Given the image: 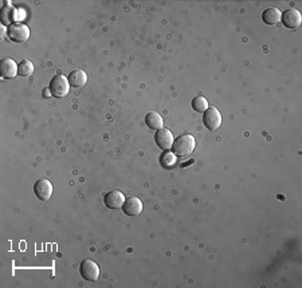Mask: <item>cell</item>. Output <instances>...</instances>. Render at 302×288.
<instances>
[{"mask_svg": "<svg viewBox=\"0 0 302 288\" xmlns=\"http://www.w3.org/2000/svg\"><path fill=\"white\" fill-rule=\"evenodd\" d=\"M195 146H196V140L192 134H181L180 137H177L173 141L172 150L176 157H188L194 153Z\"/></svg>", "mask_w": 302, "mask_h": 288, "instance_id": "obj_1", "label": "cell"}, {"mask_svg": "<svg viewBox=\"0 0 302 288\" xmlns=\"http://www.w3.org/2000/svg\"><path fill=\"white\" fill-rule=\"evenodd\" d=\"M70 83L65 75H55L50 82V94L55 98H65L69 94Z\"/></svg>", "mask_w": 302, "mask_h": 288, "instance_id": "obj_2", "label": "cell"}, {"mask_svg": "<svg viewBox=\"0 0 302 288\" xmlns=\"http://www.w3.org/2000/svg\"><path fill=\"white\" fill-rule=\"evenodd\" d=\"M30 28L26 26V24H22V23H15L12 26L7 27V35L8 38L12 40V42H16V43H23L26 42L30 38Z\"/></svg>", "mask_w": 302, "mask_h": 288, "instance_id": "obj_3", "label": "cell"}, {"mask_svg": "<svg viewBox=\"0 0 302 288\" xmlns=\"http://www.w3.org/2000/svg\"><path fill=\"white\" fill-rule=\"evenodd\" d=\"M281 22L286 28H292L296 30L298 27L301 26L302 23V16L301 12L296 8H289L281 13Z\"/></svg>", "mask_w": 302, "mask_h": 288, "instance_id": "obj_4", "label": "cell"}, {"mask_svg": "<svg viewBox=\"0 0 302 288\" xmlns=\"http://www.w3.org/2000/svg\"><path fill=\"white\" fill-rule=\"evenodd\" d=\"M79 274L85 280L89 282H97L99 278V267L98 264L93 260H83L79 266Z\"/></svg>", "mask_w": 302, "mask_h": 288, "instance_id": "obj_5", "label": "cell"}, {"mask_svg": "<svg viewBox=\"0 0 302 288\" xmlns=\"http://www.w3.org/2000/svg\"><path fill=\"white\" fill-rule=\"evenodd\" d=\"M204 126L211 132H215L222 125V114L216 108H208L203 116Z\"/></svg>", "mask_w": 302, "mask_h": 288, "instance_id": "obj_6", "label": "cell"}, {"mask_svg": "<svg viewBox=\"0 0 302 288\" xmlns=\"http://www.w3.org/2000/svg\"><path fill=\"white\" fill-rule=\"evenodd\" d=\"M34 193L40 201H47L52 196V184L46 178L38 180L34 184Z\"/></svg>", "mask_w": 302, "mask_h": 288, "instance_id": "obj_7", "label": "cell"}, {"mask_svg": "<svg viewBox=\"0 0 302 288\" xmlns=\"http://www.w3.org/2000/svg\"><path fill=\"white\" fill-rule=\"evenodd\" d=\"M173 134L171 133V130L168 129H160L157 130V133L155 134V142L156 145L163 149V150H169L173 146Z\"/></svg>", "mask_w": 302, "mask_h": 288, "instance_id": "obj_8", "label": "cell"}, {"mask_svg": "<svg viewBox=\"0 0 302 288\" xmlns=\"http://www.w3.org/2000/svg\"><path fill=\"white\" fill-rule=\"evenodd\" d=\"M125 196L122 192L120 190H110L108 193L105 194L104 201L105 205L109 208V209H120L124 205L125 202Z\"/></svg>", "mask_w": 302, "mask_h": 288, "instance_id": "obj_9", "label": "cell"}, {"mask_svg": "<svg viewBox=\"0 0 302 288\" xmlns=\"http://www.w3.org/2000/svg\"><path fill=\"white\" fill-rule=\"evenodd\" d=\"M122 211L128 216H138L143 212V202L137 197L126 198L122 205Z\"/></svg>", "mask_w": 302, "mask_h": 288, "instance_id": "obj_10", "label": "cell"}, {"mask_svg": "<svg viewBox=\"0 0 302 288\" xmlns=\"http://www.w3.org/2000/svg\"><path fill=\"white\" fill-rule=\"evenodd\" d=\"M17 66L16 62L11 58H5L1 60L0 63V74L4 79H12L17 74Z\"/></svg>", "mask_w": 302, "mask_h": 288, "instance_id": "obj_11", "label": "cell"}, {"mask_svg": "<svg viewBox=\"0 0 302 288\" xmlns=\"http://www.w3.org/2000/svg\"><path fill=\"white\" fill-rule=\"evenodd\" d=\"M67 79H69V83L70 86H74V87H82L86 85L87 82V74L83 71V70H74V71H71V73L69 74V77H67Z\"/></svg>", "mask_w": 302, "mask_h": 288, "instance_id": "obj_12", "label": "cell"}, {"mask_svg": "<svg viewBox=\"0 0 302 288\" xmlns=\"http://www.w3.org/2000/svg\"><path fill=\"white\" fill-rule=\"evenodd\" d=\"M262 20L269 26H276L281 22V11L276 7L265 9L264 13H262Z\"/></svg>", "mask_w": 302, "mask_h": 288, "instance_id": "obj_13", "label": "cell"}, {"mask_svg": "<svg viewBox=\"0 0 302 288\" xmlns=\"http://www.w3.org/2000/svg\"><path fill=\"white\" fill-rule=\"evenodd\" d=\"M145 124H147V126L149 128V129H153V130H160L164 128L163 117L156 112L148 113L147 117H145Z\"/></svg>", "mask_w": 302, "mask_h": 288, "instance_id": "obj_14", "label": "cell"}, {"mask_svg": "<svg viewBox=\"0 0 302 288\" xmlns=\"http://www.w3.org/2000/svg\"><path fill=\"white\" fill-rule=\"evenodd\" d=\"M15 11L16 8H13V7H4V8L1 9V22L5 26H12V22H15Z\"/></svg>", "mask_w": 302, "mask_h": 288, "instance_id": "obj_15", "label": "cell"}, {"mask_svg": "<svg viewBox=\"0 0 302 288\" xmlns=\"http://www.w3.org/2000/svg\"><path fill=\"white\" fill-rule=\"evenodd\" d=\"M32 73H34V63L31 60H22L17 66V74L20 77H30Z\"/></svg>", "mask_w": 302, "mask_h": 288, "instance_id": "obj_16", "label": "cell"}, {"mask_svg": "<svg viewBox=\"0 0 302 288\" xmlns=\"http://www.w3.org/2000/svg\"><path fill=\"white\" fill-rule=\"evenodd\" d=\"M176 161H177V157L175 155L173 151L172 153H171V151H167V153H164V154L161 155V158H160V162H161V165L167 169L173 168V166L176 165Z\"/></svg>", "mask_w": 302, "mask_h": 288, "instance_id": "obj_17", "label": "cell"}, {"mask_svg": "<svg viewBox=\"0 0 302 288\" xmlns=\"http://www.w3.org/2000/svg\"><path fill=\"white\" fill-rule=\"evenodd\" d=\"M192 108L195 112L204 113L208 109V101L204 97H196L192 101Z\"/></svg>", "mask_w": 302, "mask_h": 288, "instance_id": "obj_18", "label": "cell"}, {"mask_svg": "<svg viewBox=\"0 0 302 288\" xmlns=\"http://www.w3.org/2000/svg\"><path fill=\"white\" fill-rule=\"evenodd\" d=\"M24 17H26L24 16V11L22 8H16V11H15V22H20Z\"/></svg>", "mask_w": 302, "mask_h": 288, "instance_id": "obj_19", "label": "cell"}]
</instances>
